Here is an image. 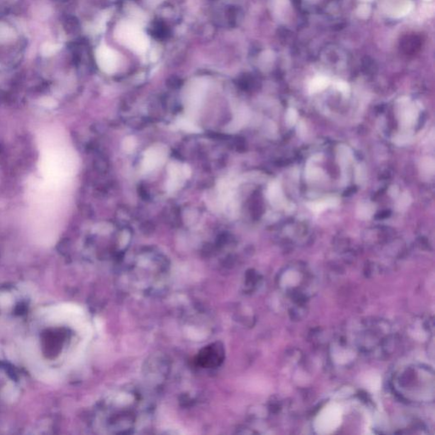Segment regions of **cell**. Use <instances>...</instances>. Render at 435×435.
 <instances>
[{"label":"cell","mask_w":435,"mask_h":435,"mask_svg":"<svg viewBox=\"0 0 435 435\" xmlns=\"http://www.w3.org/2000/svg\"><path fill=\"white\" fill-rule=\"evenodd\" d=\"M152 408L136 388L120 389L110 393L100 408L104 428L113 434H129L140 429Z\"/></svg>","instance_id":"6da1fadb"},{"label":"cell","mask_w":435,"mask_h":435,"mask_svg":"<svg viewBox=\"0 0 435 435\" xmlns=\"http://www.w3.org/2000/svg\"><path fill=\"white\" fill-rule=\"evenodd\" d=\"M71 157L67 152L58 149L47 150L41 160L42 171L47 181L62 183L72 171Z\"/></svg>","instance_id":"7a4b0ae2"},{"label":"cell","mask_w":435,"mask_h":435,"mask_svg":"<svg viewBox=\"0 0 435 435\" xmlns=\"http://www.w3.org/2000/svg\"><path fill=\"white\" fill-rule=\"evenodd\" d=\"M116 40L137 54H144L150 46L148 37L141 26L130 20L120 22L115 29Z\"/></svg>","instance_id":"3957f363"},{"label":"cell","mask_w":435,"mask_h":435,"mask_svg":"<svg viewBox=\"0 0 435 435\" xmlns=\"http://www.w3.org/2000/svg\"><path fill=\"white\" fill-rule=\"evenodd\" d=\"M206 90L207 82L203 78H194L185 85L183 91V101L188 116H193L202 107Z\"/></svg>","instance_id":"277c9868"},{"label":"cell","mask_w":435,"mask_h":435,"mask_svg":"<svg viewBox=\"0 0 435 435\" xmlns=\"http://www.w3.org/2000/svg\"><path fill=\"white\" fill-rule=\"evenodd\" d=\"M342 420V410L337 405H330L321 411L316 422V429L320 434H329L335 430Z\"/></svg>","instance_id":"5b68a950"},{"label":"cell","mask_w":435,"mask_h":435,"mask_svg":"<svg viewBox=\"0 0 435 435\" xmlns=\"http://www.w3.org/2000/svg\"><path fill=\"white\" fill-rule=\"evenodd\" d=\"M168 174L166 188L168 192L171 193L181 188L184 181L190 177L191 169L189 165L172 161L168 166Z\"/></svg>","instance_id":"8992f818"},{"label":"cell","mask_w":435,"mask_h":435,"mask_svg":"<svg viewBox=\"0 0 435 435\" xmlns=\"http://www.w3.org/2000/svg\"><path fill=\"white\" fill-rule=\"evenodd\" d=\"M225 358V348L221 343H213L203 348L197 358V364L204 368L219 366Z\"/></svg>","instance_id":"52a82bcc"},{"label":"cell","mask_w":435,"mask_h":435,"mask_svg":"<svg viewBox=\"0 0 435 435\" xmlns=\"http://www.w3.org/2000/svg\"><path fill=\"white\" fill-rule=\"evenodd\" d=\"M168 156V149L166 145H152L144 153L142 161V169L144 171L151 172L164 163Z\"/></svg>","instance_id":"ba28073f"},{"label":"cell","mask_w":435,"mask_h":435,"mask_svg":"<svg viewBox=\"0 0 435 435\" xmlns=\"http://www.w3.org/2000/svg\"><path fill=\"white\" fill-rule=\"evenodd\" d=\"M97 64L101 71L107 74H113L117 70L119 64L118 55L114 49L106 45H101L95 53Z\"/></svg>","instance_id":"9c48e42d"},{"label":"cell","mask_w":435,"mask_h":435,"mask_svg":"<svg viewBox=\"0 0 435 435\" xmlns=\"http://www.w3.org/2000/svg\"><path fill=\"white\" fill-rule=\"evenodd\" d=\"M176 127L188 133H200L201 129L190 116H181L176 120Z\"/></svg>","instance_id":"30bf717a"},{"label":"cell","mask_w":435,"mask_h":435,"mask_svg":"<svg viewBox=\"0 0 435 435\" xmlns=\"http://www.w3.org/2000/svg\"><path fill=\"white\" fill-rule=\"evenodd\" d=\"M268 197L269 200L271 201V203L275 206L280 205V203H282L283 196L280 185L277 183H273L270 185L268 190Z\"/></svg>","instance_id":"8fae6325"},{"label":"cell","mask_w":435,"mask_h":435,"mask_svg":"<svg viewBox=\"0 0 435 435\" xmlns=\"http://www.w3.org/2000/svg\"><path fill=\"white\" fill-rule=\"evenodd\" d=\"M128 12L130 16V21L139 24V26L144 25L146 22V16H145V13L135 4L132 3V4H130V6H128Z\"/></svg>","instance_id":"7c38bea8"},{"label":"cell","mask_w":435,"mask_h":435,"mask_svg":"<svg viewBox=\"0 0 435 435\" xmlns=\"http://www.w3.org/2000/svg\"><path fill=\"white\" fill-rule=\"evenodd\" d=\"M336 203V201L332 199V200H327L326 202H323V203H312V204L309 205V206H310V209H312L315 212H321L322 210L326 209L327 206H335L336 203Z\"/></svg>","instance_id":"4fadbf2b"},{"label":"cell","mask_w":435,"mask_h":435,"mask_svg":"<svg viewBox=\"0 0 435 435\" xmlns=\"http://www.w3.org/2000/svg\"><path fill=\"white\" fill-rule=\"evenodd\" d=\"M372 213H373L372 206H370L367 203L361 205V206L359 207V210H358V214H359L360 217L362 218V219H367V218L371 216Z\"/></svg>","instance_id":"5bb4252c"},{"label":"cell","mask_w":435,"mask_h":435,"mask_svg":"<svg viewBox=\"0 0 435 435\" xmlns=\"http://www.w3.org/2000/svg\"><path fill=\"white\" fill-rule=\"evenodd\" d=\"M136 139L133 136H129L124 139L123 142V148L125 152H131L136 148Z\"/></svg>","instance_id":"9a60e30c"},{"label":"cell","mask_w":435,"mask_h":435,"mask_svg":"<svg viewBox=\"0 0 435 435\" xmlns=\"http://www.w3.org/2000/svg\"><path fill=\"white\" fill-rule=\"evenodd\" d=\"M416 116H417V114H416V112L415 110H406V113L404 114V122L407 125H410V124H412V123L415 122Z\"/></svg>","instance_id":"2e32d148"},{"label":"cell","mask_w":435,"mask_h":435,"mask_svg":"<svg viewBox=\"0 0 435 435\" xmlns=\"http://www.w3.org/2000/svg\"><path fill=\"white\" fill-rule=\"evenodd\" d=\"M297 119H298V113L293 108L288 110L287 116H286V122L287 124L289 126L294 125L296 123Z\"/></svg>","instance_id":"e0dca14e"},{"label":"cell","mask_w":435,"mask_h":435,"mask_svg":"<svg viewBox=\"0 0 435 435\" xmlns=\"http://www.w3.org/2000/svg\"><path fill=\"white\" fill-rule=\"evenodd\" d=\"M56 48H56V46H49V45H48V46L44 48V53H45L46 55H51L54 52H55Z\"/></svg>","instance_id":"ac0fdd59"},{"label":"cell","mask_w":435,"mask_h":435,"mask_svg":"<svg viewBox=\"0 0 435 435\" xmlns=\"http://www.w3.org/2000/svg\"><path fill=\"white\" fill-rule=\"evenodd\" d=\"M408 197L409 196H407V195H405L403 197L400 198V205H399V207H401V208H403L405 206H407L408 204H409V201H408Z\"/></svg>","instance_id":"d6986e66"}]
</instances>
